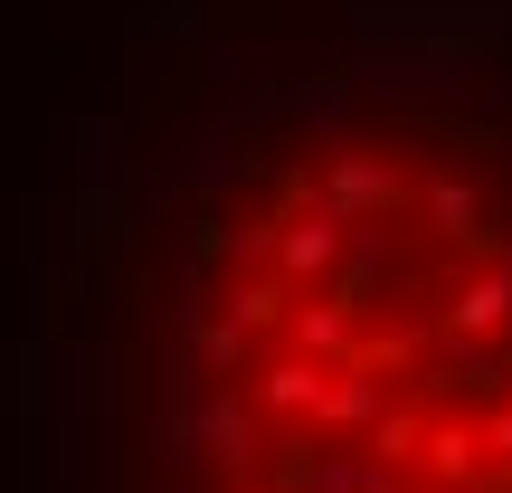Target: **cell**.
Segmentation results:
<instances>
[{"instance_id":"obj_1","label":"cell","mask_w":512,"mask_h":493,"mask_svg":"<svg viewBox=\"0 0 512 493\" xmlns=\"http://www.w3.org/2000/svg\"><path fill=\"white\" fill-rule=\"evenodd\" d=\"M19 285V493H512V0H143Z\"/></svg>"}]
</instances>
